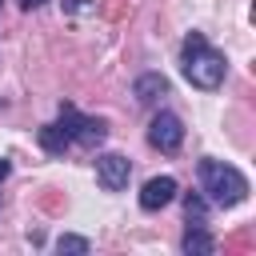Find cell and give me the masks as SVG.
<instances>
[{"label": "cell", "instance_id": "6da1fadb", "mask_svg": "<svg viewBox=\"0 0 256 256\" xmlns=\"http://www.w3.org/2000/svg\"><path fill=\"white\" fill-rule=\"evenodd\" d=\"M184 80L192 84V88H204V92H212V88H220L224 84V72H228V60H224V52H216L208 40H204V32H188V40H184Z\"/></svg>", "mask_w": 256, "mask_h": 256}, {"label": "cell", "instance_id": "7a4b0ae2", "mask_svg": "<svg viewBox=\"0 0 256 256\" xmlns=\"http://www.w3.org/2000/svg\"><path fill=\"white\" fill-rule=\"evenodd\" d=\"M200 184H204L208 200L220 208H236L248 196V180L224 160H200Z\"/></svg>", "mask_w": 256, "mask_h": 256}, {"label": "cell", "instance_id": "3957f363", "mask_svg": "<svg viewBox=\"0 0 256 256\" xmlns=\"http://www.w3.org/2000/svg\"><path fill=\"white\" fill-rule=\"evenodd\" d=\"M56 124L64 128L68 144H84V148H96V144H104V136H108V124H104L100 116H80L72 104H60V120H56Z\"/></svg>", "mask_w": 256, "mask_h": 256}, {"label": "cell", "instance_id": "277c9868", "mask_svg": "<svg viewBox=\"0 0 256 256\" xmlns=\"http://www.w3.org/2000/svg\"><path fill=\"white\" fill-rule=\"evenodd\" d=\"M148 140H152V148H160V152H176V148L184 144V124H180V116L156 112L152 124H148Z\"/></svg>", "mask_w": 256, "mask_h": 256}, {"label": "cell", "instance_id": "5b68a950", "mask_svg": "<svg viewBox=\"0 0 256 256\" xmlns=\"http://www.w3.org/2000/svg\"><path fill=\"white\" fill-rule=\"evenodd\" d=\"M128 176H132L128 156L108 152V156H100V160H96V180H100V188H104V192H120V188H128Z\"/></svg>", "mask_w": 256, "mask_h": 256}, {"label": "cell", "instance_id": "8992f818", "mask_svg": "<svg viewBox=\"0 0 256 256\" xmlns=\"http://www.w3.org/2000/svg\"><path fill=\"white\" fill-rule=\"evenodd\" d=\"M176 200V180L172 176H152L144 188H140V208L144 212H156V208H164V204H172Z\"/></svg>", "mask_w": 256, "mask_h": 256}, {"label": "cell", "instance_id": "52a82bcc", "mask_svg": "<svg viewBox=\"0 0 256 256\" xmlns=\"http://www.w3.org/2000/svg\"><path fill=\"white\" fill-rule=\"evenodd\" d=\"M180 248H184L188 256H208V252L216 248V240H212V236L204 232V224H188V232H184Z\"/></svg>", "mask_w": 256, "mask_h": 256}, {"label": "cell", "instance_id": "ba28073f", "mask_svg": "<svg viewBox=\"0 0 256 256\" xmlns=\"http://www.w3.org/2000/svg\"><path fill=\"white\" fill-rule=\"evenodd\" d=\"M132 92H136V100H140V104H152L156 96H164V92H168V80H164L160 72H148V76H140V80L132 84Z\"/></svg>", "mask_w": 256, "mask_h": 256}, {"label": "cell", "instance_id": "9c48e42d", "mask_svg": "<svg viewBox=\"0 0 256 256\" xmlns=\"http://www.w3.org/2000/svg\"><path fill=\"white\" fill-rule=\"evenodd\" d=\"M40 148L52 152V156H64V152H68V136H64V128H60V124H44V128H40Z\"/></svg>", "mask_w": 256, "mask_h": 256}, {"label": "cell", "instance_id": "30bf717a", "mask_svg": "<svg viewBox=\"0 0 256 256\" xmlns=\"http://www.w3.org/2000/svg\"><path fill=\"white\" fill-rule=\"evenodd\" d=\"M184 216H188V224H204V216H208V204H204V196L188 192V196H184Z\"/></svg>", "mask_w": 256, "mask_h": 256}, {"label": "cell", "instance_id": "8fae6325", "mask_svg": "<svg viewBox=\"0 0 256 256\" xmlns=\"http://www.w3.org/2000/svg\"><path fill=\"white\" fill-rule=\"evenodd\" d=\"M56 248H60V252H88L92 244H88L84 236H60V240H56Z\"/></svg>", "mask_w": 256, "mask_h": 256}, {"label": "cell", "instance_id": "7c38bea8", "mask_svg": "<svg viewBox=\"0 0 256 256\" xmlns=\"http://www.w3.org/2000/svg\"><path fill=\"white\" fill-rule=\"evenodd\" d=\"M8 172H12V164H8V160H0V180H4Z\"/></svg>", "mask_w": 256, "mask_h": 256}, {"label": "cell", "instance_id": "4fadbf2b", "mask_svg": "<svg viewBox=\"0 0 256 256\" xmlns=\"http://www.w3.org/2000/svg\"><path fill=\"white\" fill-rule=\"evenodd\" d=\"M20 4H24V8H40L44 0H20Z\"/></svg>", "mask_w": 256, "mask_h": 256}]
</instances>
